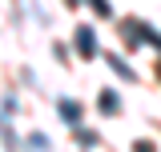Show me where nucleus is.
Segmentation results:
<instances>
[{
  "mask_svg": "<svg viewBox=\"0 0 161 152\" xmlns=\"http://www.w3.org/2000/svg\"><path fill=\"white\" fill-rule=\"evenodd\" d=\"M89 4H93V8H97L101 16H109V4H105V0H89Z\"/></svg>",
  "mask_w": 161,
  "mask_h": 152,
  "instance_id": "5",
  "label": "nucleus"
},
{
  "mask_svg": "<svg viewBox=\"0 0 161 152\" xmlns=\"http://www.w3.org/2000/svg\"><path fill=\"white\" fill-rule=\"evenodd\" d=\"M77 48H80V56H97V36H93V28H77Z\"/></svg>",
  "mask_w": 161,
  "mask_h": 152,
  "instance_id": "1",
  "label": "nucleus"
},
{
  "mask_svg": "<svg viewBox=\"0 0 161 152\" xmlns=\"http://www.w3.org/2000/svg\"><path fill=\"white\" fill-rule=\"evenodd\" d=\"M133 152H153V144H149V140H137V144H133Z\"/></svg>",
  "mask_w": 161,
  "mask_h": 152,
  "instance_id": "6",
  "label": "nucleus"
},
{
  "mask_svg": "<svg viewBox=\"0 0 161 152\" xmlns=\"http://www.w3.org/2000/svg\"><path fill=\"white\" fill-rule=\"evenodd\" d=\"M109 68H113V72H121L125 80H133V68H129V64H125L121 56H113V52H109Z\"/></svg>",
  "mask_w": 161,
  "mask_h": 152,
  "instance_id": "4",
  "label": "nucleus"
},
{
  "mask_svg": "<svg viewBox=\"0 0 161 152\" xmlns=\"http://www.w3.org/2000/svg\"><path fill=\"white\" fill-rule=\"evenodd\" d=\"M60 116H64L69 124H77V120H80V104H77V100H60Z\"/></svg>",
  "mask_w": 161,
  "mask_h": 152,
  "instance_id": "2",
  "label": "nucleus"
},
{
  "mask_svg": "<svg viewBox=\"0 0 161 152\" xmlns=\"http://www.w3.org/2000/svg\"><path fill=\"white\" fill-rule=\"evenodd\" d=\"M121 108V96L117 92H101V112H117Z\"/></svg>",
  "mask_w": 161,
  "mask_h": 152,
  "instance_id": "3",
  "label": "nucleus"
}]
</instances>
